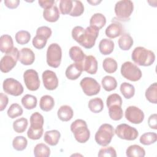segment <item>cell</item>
Returning <instances> with one entry per match:
<instances>
[{"instance_id": "obj_1", "label": "cell", "mask_w": 157, "mask_h": 157, "mask_svg": "<svg viewBox=\"0 0 157 157\" xmlns=\"http://www.w3.org/2000/svg\"><path fill=\"white\" fill-rule=\"evenodd\" d=\"M131 58L139 66H150L155 60V55L151 50L143 47H137L132 51Z\"/></svg>"}, {"instance_id": "obj_2", "label": "cell", "mask_w": 157, "mask_h": 157, "mask_svg": "<svg viewBox=\"0 0 157 157\" xmlns=\"http://www.w3.org/2000/svg\"><path fill=\"white\" fill-rule=\"evenodd\" d=\"M71 130L75 140L79 143L86 142L90 137V131L85 121L82 119L75 120L71 124Z\"/></svg>"}, {"instance_id": "obj_3", "label": "cell", "mask_w": 157, "mask_h": 157, "mask_svg": "<svg viewBox=\"0 0 157 157\" xmlns=\"http://www.w3.org/2000/svg\"><path fill=\"white\" fill-rule=\"evenodd\" d=\"M114 134L115 130L113 126L110 124L104 123L100 126L95 134V141L98 145L106 147L110 143Z\"/></svg>"}, {"instance_id": "obj_4", "label": "cell", "mask_w": 157, "mask_h": 157, "mask_svg": "<svg viewBox=\"0 0 157 157\" xmlns=\"http://www.w3.org/2000/svg\"><path fill=\"white\" fill-rule=\"evenodd\" d=\"M134 10V4L130 0H122L118 1L115 5V13L119 21H126L129 20L130 16Z\"/></svg>"}, {"instance_id": "obj_5", "label": "cell", "mask_w": 157, "mask_h": 157, "mask_svg": "<svg viewBox=\"0 0 157 157\" xmlns=\"http://www.w3.org/2000/svg\"><path fill=\"white\" fill-rule=\"evenodd\" d=\"M47 64L53 68L59 66L62 58V50L59 44L56 43L51 44L47 50Z\"/></svg>"}, {"instance_id": "obj_6", "label": "cell", "mask_w": 157, "mask_h": 157, "mask_svg": "<svg viewBox=\"0 0 157 157\" xmlns=\"http://www.w3.org/2000/svg\"><path fill=\"white\" fill-rule=\"evenodd\" d=\"M120 71L123 77L132 82L139 80L142 75L140 68L131 61L124 62L121 65Z\"/></svg>"}, {"instance_id": "obj_7", "label": "cell", "mask_w": 157, "mask_h": 157, "mask_svg": "<svg viewBox=\"0 0 157 157\" xmlns=\"http://www.w3.org/2000/svg\"><path fill=\"white\" fill-rule=\"evenodd\" d=\"M19 58V51L14 47L13 50L6 54L0 61V69L4 73L10 72L17 64Z\"/></svg>"}, {"instance_id": "obj_8", "label": "cell", "mask_w": 157, "mask_h": 157, "mask_svg": "<svg viewBox=\"0 0 157 157\" xmlns=\"http://www.w3.org/2000/svg\"><path fill=\"white\" fill-rule=\"evenodd\" d=\"M99 31L98 29L90 26L86 27L78 43L85 48H91L94 45L98 37Z\"/></svg>"}, {"instance_id": "obj_9", "label": "cell", "mask_w": 157, "mask_h": 157, "mask_svg": "<svg viewBox=\"0 0 157 157\" xmlns=\"http://www.w3.org/2000/svg\"><path fill=\"white\" fill-rule=\"evenodd\" d=\"M115 134L120 139L126 140H134L139 136L138 131L135 128L125 123L118 125L115 129Z\"/></svg>"}, {"instance_id": "obj_10", "label": "cell", "mask_w": 157, "mask_h": 157, "mask_svg": "<svg viewBox=\"0 0 157 157\" xmlns=\"http://www.w3.org/2000/svg\"><path fill=\"white\" fill-rule=\"evenodd\" d=\"M80 85L83 93L88 96L96 95L101 90L99 83L92 77H84L81 80Z\"/></svg>"}, {"instance_id": "obj_11", "label": "cell", "mask_w": 157, "mask_h": 157, "mask_svg": "<svg viewBox=\"0 0 157 157\" xmlns=\"http://www.w3.org/2000/svg\"><path fill=\"white\" fill-rule=\"evenodd\" d=\"M2 88L6 93L13 96L21 95L24 90L21 83L13 78L5 79L2 83Z\"/></svg>"}, {"instance_id": "obj_12", "label": "cell", "mask_w": 157, "mask_h": 157, "mask_svg": "<svg viewBox=\"0 0 157 157\" xmlns=\"http://www.w3.org/2000/svg\"><path fill=\"white\" fill-rule=\"evenodd\" d=\"M23 80L28 90L36 91L40 86L38 73L34 69H28L23 74Z\"/></svg>"}, {"instance_id": "obj_13", "label": "cell", "mask_w": 157, "mask_h": 157, "mask_svg": "<svg viewBox=\"0 0 157 157\" xmlns=\"http://www.w3.org/2000/svg\"><path fill=\"white\" fill-rule=\"evenodd\" d=\"M125 118L131 123L140 124L144 120V113L139 107L134 105L129 106L125 110Z\"/></svg>"}, {"instance_id": "obj_14", "label": "cell", "mask_w": 157, "mask_h": 157, "mask_svg": "<svg viewBox=\"0 0 157 157\" xmlns=\"http://www.w3.org/2000/svg\"><path fill=\"white\" fill-rule=\"evenodd\" d=\"M43 84L44 87L48 90H54L58 86V79L55 74L52 71L46 70L42 75Z\"/></svg>"}, {"instance_id": "obj_15", "label": "cell", "mask_w": 157, "mask_h": 157, "mask_svg": "<svg viewBox=\"0 0 157 157\" xmlns=\"http://www.w3.org/2000/svg\"><path fill=\"white\" fill-rule=\"evenodd\" d=\"M109 109L110 118L114 121L120 120L123 116V109H121L122 102H117L106 104Z\"/></svg>"}, {"instance_id": "obj_16", "label": "cell", "mask_w": 157, "mask_h": 157, "mask_svg": "<svg viewBox=\"0 0 157 157\" xmlns=\"http://www.w3.org/2000/svg\"><path fill=\"white\" fill-rule=\"evenodd\" d=\"M83 71L90 74H95L98 71V61L93 55L86 56L81 63Z\"/></svg>"}, {"instance_id": "obj_17", "label": "cell", "mask_w": 157, "mask_h": 157, "mask_svg": "<svg viewBox=\"0 0 157 157\" xmlns=\"http://www.w3.org/2000/svg\"><path fill=\"white\" fill-rule=\"evenodd\" d=\"M83 72V67L81 63H74L69 65L66 69L65 75L66 77L71 80L77 79Z\"/></svg>"}, {"instance_id": "obj_18", "label": "cell", "mask_w": 157, "mask_h": 157, "mask_svg": "<svg viewBox=\"0 0 157 157\" xmlns=\"http://www.w3.org/2000/svg\"><path fill=\"white\" fill-rule=\"evenodd\" d=\"M19 61L23 65L32 64L35 60V55L29 48H23L19 51Z\"/></svg>"}, {"instance_id": "obj_19", "label": "cell", "mask_w": 157, "mask_h": 157, "mask_svg": "<svg viewBox=\"0 0 157 157\" xmlns=\"http://www.w3.org/2000/svg\"><path fill=\"white\" fill-rule=\"evenodd\" d=\"M105 33L108 37L113 39L123 34V28L120 22L114 21L106 28Z\"/></svg>"}, {"instance_id": "obj_20", "label": "cell", "mask_w": 157, "mask_h": 157, "mask_svg": "<svg viewBox=\"0 0 157 157\" xmlns=\"http://www.w3.org/2000/svg\"><path fill=\"white\" fill-rule=\"evenodd\" d=\"M13 42L12 37L8 34H3L0 37V50L7 54L13 48Z\"/></svg>"}, {"instance_id": "obj_21", "label": "cell", "mask_w": 157, "mask_h": 157, "mask_svg": "<svg viewBox=\"0 0 157 157\" xmlns=\"http://www.w3.org/2000/svg\"><path fill=\"white\" fill-rule=\"evenodd\" d=\"M44 18L48 22H56L59 18V12L56 5H53L52 7L44 9L43 11Z\"/></svg>"}, {"instance_id": "obj_22", "label": "cell", "mask_w": 157, "mask_h": 157, "mask_svg": "<svg viewBox=\"0 0 157 157\" xmlns=\"http://www.w3.org/2000/svg\"><path fill=\"white\" fill-rule=\"evenodd\" d=\"M57 115L60 120L63 121H68L72 118L74 116V111L69 105H63L58 110Z\"/></svg>"}, {"instance_id": "obj_23", "label": "cell", "mask_w": 157, "mask_h": 157, "mask_svg": "<svg viewBox=\"0 0 157 157\" xmlns=\"http://www.w3.org/2000/svg\"><path fill=\"white\" fill-rule=\"evenodd\" d=\"M61 137L60 132L56 129L47 131L44 134V141L51 146H55L58 144Z\"/></svg>"}, {"instance_id": "obj_24", "label": "cell", "mask_w": 157, "mask_h": 157, "mask_svg": "<svg viewBox=\"0 0 157 157\" xmlns=\"http://www.w3.org/2000/svg\"><path fill=\"white\" fill-rule=\"evenodd\" d=\"M69 55L71 59L77 63H82L86 56L82 48L78 46L72 47L69 49Z\"/></svg>"}, {"instance_id": "obj_25", "label": "cell", "mask_w": 157, "mask_h": 157, "mask_svg": "<svg viewBox=\"0 0 157 157\" xmlns=\"http://www.w3.org/2000/svg\"><path fill=\"white\" fill-rule=\"evenodd\" d=\"M114 42L110 39H102L99 44V50L101 54L104 55H110L114 49Z\"/></svg>"}, {"instance_id": "obj_26", "label": "cell", "mask_w": 157, "mask_h": 157, "mask_svg": "<svg viewBox=\"0 0 157 157\" xmlns=\"http://www.w3.org/2000/svg\"><path fill=\"white\" fill-rule=\"evenodd\" d=\"M106 23L105 16L101 13H96L92 15L90 20V26L96 28L99 30L103 28Z\"/></svg>"}, {"instance_id": "obj_27", "label": "cell", "mask_w": 157, "mask_h": 157, "mask_svg": "<svg viewBox=\"0 0 157 157\" xmlns=\"http://www.w3.org/2000/svg\"><path fill=\"white\" fill-rule=\"evenodd\" d=\"M55 105V101L52 96L44 95L41 97L39 102L40 109L44 112H49L53 109Z\"/></svg>"}, {"instance_id": "obj_28", "label": "cell", "mask_w": 157, "mask_h": 157, "mask_svg": "<svg viewBox=\"0 0 157 157\" xmlns=\"http://www.w3.org/2000/svg\"><path fill=\"white\" fill-rule=\"evenodd\" d=\"M126 155L128 157H144L145 155V151L138 145H132L127 148Z\"/></svg>"}, {"instance_id": "obj_29", "label": "cell", "mask_w": 157, "mask_h": 157, "mask_svg": "<svg viewBox=\"0 0 157 157\" xmlns=\"http://www.w3.org/2000/svg\"><path fill=\"white\" fill-rule=\"evenodd\" d=\"M132 37L129 34H123L118 40L119 47L122 50H129L133 45Z\"/></svg>"}, {"instance_id": "obj_30", "label": "cell", "mask_w": 157, "mask_h": 157, "mask_svg": "<svg viewBox=\"0 0 157 157\" xmlns=\"http://www.w3.org/2000/svg\"><path fill=\"white\" fill-rule=\"evenodd\" d=\"M103 88L107 91H111L115 90L117 86V82L116 79L110 75L104 77L101 80Z\"/></svg>"}, {"instance_id": "obj_31", "label": "cell", "mask_w": 157, "mask_h": 157, "mask_svg": "<svg viewBox=\"0 0 157 157\" xmlns=\"http://www.w3.org/2000/svg\"><path fill=\"white\" fill-rule=\"evenodd\" d=\"M34 155L36 157H48L50 155V149L45 144H37L34 148Z\"/></svg>"}, {"instance_id": "obj_32", "label": "cell", "mask_w": 157, "mask_h": 157, "mask_svg": "<svg viewBox=\"0 0 157 157\" xmlns=\"http://www.w3.org/2000/svg\"><path fill=\"white\" fill-rule=\"evenodd\" d=\"M21 104L23 106L28 109L31 110L36 107L37 100L36 96L31 94H25L21 98Z\"/></svg>"}, {"instance_id": "obj_33", "label": "cell", "mask_w": 157, "mask_h": 157, "mask_svg": "<svg viewBox=\"0 0 157 157\" xmlns=\"http://www.w3.org/2000/svg\"><path fill=\"white\" fill-rule=\"evenodd\" d=\"M147 99L151 103H157V83L155 82L150 85L145 93Z\"/></svg>"}, {"instance_id": "obj_34", "label": "cell", "mask_w": 157, "mask_h": 157, "mask_svg": "<svg viewBox=\"0 0 157 157\" xmlns=\"http://www.w3.org/2000/svg\"><path fill=\"white\" fill-rule=\"evenodd\" d=\"M120 90L123 96L127 99L132 98L135 94L134 86L128 82H123L120 85Z\"/></svg>"}, {"instance_id": "obj_35", "label": "cell", "mask_w": 157, "mask_h": 157, "mask_svg": "<svg viewBox=\"0 0 157 157\" xmlns=\"http://www.w3.org/2000/svg\"><path fill=\"white\" fill-rule=\"evenodd\" d=\"M88 108L93 113L101 112L104 108V103L100 98L91 99L88 102Z\"/></svg>"}, {"instance_id": "obj_36", "label": "cell", "mask_w": 157, "mask_h": 157, "mask_svg": "<svg viewBox=\"0 0 157 157\" xmlns=\"http://www.w3.org/2000/svg\"><path fill=\"white\" fill-rule=\"evenodd\" d=\"M102 67L106 72L112 74L117 70L118 64L116 60H115L113 58H106L102 62Z\"/></svg>"}, {"instance_id": "obj_37", "label": "cell", "mask_w": 157, "mask_h": 157, "mask_svg": "<svg viewBox=\"0 0 157 157\" xmlns=\"http://www.w3.org/2000/svg\"><path fill=\"white\" fill-rule=\"evenodd\" d=\"M44 123V117L39 112L33 113L30 117V127L42 128Z\"/></svg>"}, {"instance_id": "obj_38", "label": "cell", "mask_w": 157, "mask_h": 157, "mask_svg": "<svg viewBox=\"0 0 157 157\" xmlns=\"http://www.w3.org/2000/svg\"><path fill=\"white\" fill-rule=\"evenodd\" d=\"M157 140V134L153 132H147L143 134L140 139V142L144 145H150Z\"/></svg>"}, {"instance_id": "obj_39", "label": "cell", "mask_w": 157, "mask_h": 157, "mask_svg": "<svg viewBox=\"0 0 157 157\" xmlns=\"http://www.w3.org/2000/svg\"><path fill=\"white\" fill-rule=\"evenodd\" d=\"M28 145V140L26 137L22 136H16L12 141L13 148L17 151L24 150Z\"/></svg>"}, {"instance_id": "obj_40", "label": "cell", "mask_w": 157, "mask_h": 157, "mask_svg": "<svg viewBox=\"0 0 157 157\" xmlns=\"http://www.w3.org/2000/svg\"><path fill=\"white\" fill-rule=\"evenodd\" d=\"M28 124V120L24 117L16 120L13 123V129L17 133L25 132Z\"/></svg>"}, {"instance_id": "obj_41", "label": "cell", "mask_w": 157, "mask_h": 157, "mask_svg": "<svg viewBox=\"0 0 157 157\" xmlns=\"http://www.w3.org/2000/svg\"><path fill=\"white\" fill-rule=\"evenodd\" d=\"M23 110L21 107L17 103L11 104L7 110V115L12 119L21 116L23 114Z\"/></svg>"}, {"instance_id": "obj_42", "label": "cell", "mask_w": 157, "mask_h": 157, "mask_svg": "<svg viewBox=\"0 0 157 157\" xmlns=\"http://www.w3.org/2000/svg\"><path fill=\"white\" fill-rule=\"evenodd\" d=\"M31 39L30 33L25 30L18 31L15 34V40L20 45H25L28 44Z\"/></svg>"}, {"instance_id": "obj_43", "label": "cell", "mask_w": 157, "mask_h": 157, "mask_svg": "<svg viewBox=\"0 0 157 157\" xmlns=\"http://www.w3.org/2000/svg\"><path fill=\"white\" fill-rule=\"evenodd\" d=\"M73 6L69 15L72 17H78L84 12V6L80 1H72Z\"/></svg>"}, {"instance_id": "obj_44", "label": "cell", "mask_w": 157, "mask_h": 157, "mask_svg": "<svg viewBox=\"0 0 157 157\" xmlns=\"http://www.w3.org/2000/svg\"><path fill=\"white\" fill-rule=\"evenodd\" d=\"M73 6V2L71 0H61L59 1V9L63 15L70 13Z\"/></svg>"}, {"instance_id": "obj_45", "label": "cell", "mask_w": 157, "mask_h": 157, "mask_svg": "<svg viewBox=\"0 0 157 157\" xmlns=\"http://www.w3.org/2000/svg\"><path fill=\"white\" fill-rule=\"evenodd\" d=\"M47 42V39L42 35H36L33 39L32 43L34 48L40 50L45 47Z\"/></svg>"}, {"instance_id": "obj_46", "label": "cell", "mask_w": 157, "mask_h": 157, "mask_svg": "<svg viewBox=\"0 0 157 157\" xmlns=\"http://www.w3.org/2000/svg\"><path fill=\"white\" fill-rule=\"evenodd\" d=\"M43 132V128H34L29 126L27 131V136L30 139L38 140L42 137Z\"/></svg>"}, {"instance_id": "obj_47", "label": "cell", "mask_w": 157, "mask_h": 157, "mask_svg": "<svg viewBox=\"0 0 157 157\" xmlns=\"http://www.w3.org/2000/svg\"><path fill=\"white\" fill-rule=\"evenodd\" d=\"M99 157H116L117 152L114 148L112 147H107L101 148L98 154Z\"/></svg>"}, {"instance_id": "obj_48", "label": "cell", "mask_w": 157, "mask_h": 157, "mask_svg": "<svg viewBox=\"0 0 157 157\" xmlns=\"http://www.w3.org/2000/svg\"><path fill=\"white\" fill-rule=\"evenodd\" d=\"M52 31L50 28L45 26L39 27L36 30V35H42L45 36L47 39L50 37Z\"/></svg>"}, {"instance_id": "obj_49", "label": "cell", "mask_w": 157, "mask_h": 157, "mask_svg": "<svg viewBox=\"0 0 157 157\" xmlns=\"http://www.w3.org/2000/svg\"><path fill=\"white\" fill-rule=\"evenodd\" d=\"M148 124L149 127L153 129H157V115L156 113L151 114L148 119Z\"/></svg>"}, {"instance_id": "obj_50", "label": "cell", "mask_w": 157, "mask_h": 157, "mask_svg": "<svg viewBox=\"0 0 157 157\" xmlns=\"http://www.w3.org/2000/svg\"><path fill=\"white\" fill-rule=\"evenodd\" d=\"M9 102V98L7 95L2 93H0V111H3L7 107Z\"/></svg>"}, {"instance_id": "obj_51", "label": "cell", "mask_w": 157, "mask_h": 157, "mask_svg": "<svg viewBox=\"0 0 157 157\" xmlns=\"http://www.w3.org/2000/svg\"><path fill=\"white\" fill-rule=\"evenodd\" d=\"M39 6L44 9H47L52 7L54 4L55 1L53 0H39L38 1Z\"/></svg>"}, {"instance_id": "obj_52", "label": "cell", "mask_w": 157, "mask_h": 157, "mask_svg": "<svg viewBox=\"0 0 157 157\" xmlns=\"http://www.w3.org/2000/svg\"><path fill=\"white\" fill-rule=\"evenodd\" d=\"M5 6L11 9L17 8L20 3L19 0H5L4 1Z\"/></svg>"}, {"instance_id": "obj_53", "label": "cell", "mask_w": 157, "mask_h": 157, "mask_svg": "<svg viewBox=\"0 0 157 157\" xmlns=\"http://www.w3.org/2000/svg\"><path fill=\"white\" fill-rule=\"evenodd\" d=\"M87 2L88 3H90V4L93 5V6H96L98 4H99L100 2H101V1H98V0H96V1H87Z\"/></svg>"}]
</instances>
